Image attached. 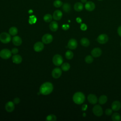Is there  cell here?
Here are the masks:
<instances>
[{
    "mask_svg": "<svg viewBox=\"0 0 121 121\" xmlns=\"http://www.w3.org/2000/svg\"><path fill=\"white\" fill-rule=\"evenodd\" d=\"M44 48V44L43 42H37L34 45V49L35 52H39L42 51Z\"/></svg>",
    "mask_w": 121,
    "mask_h": 121,
    "instance_id": "7c38bea8",
    "label": "cell"
},
{
    "mask_svg": "<svg viewBox=\"0 0 121 121\" xmlns=\"http://www.w3.org/2000/svg\"><path fill=\"white\" fill-rule=\"evenodd\" d=\"M87 108V105L86 104H83L82 106V110L83 111H86Z\"/></svg>",
    "mask_w": 121,
    "mask_h": 121,
    "instance_id": "ab89813d",
    "label": "cell"
},
{
    "mask_svg": "<svg viewBox=\"0 0 121 121\" xmlns=\"http://www.w3.org/2000/svg\"><path fill=\"white\" fill-rule=\"evenodd\" d=\"M108 36L105 34L100 35L97 38V42L100 44H104L106 43L108 41Z\"/></svg>",
    "mask_w": 121,
    "mask_h": 121,
    "instance_id": "52a82bcc",
    "label": "cell"
},
{
    "mask_svg": "<svg viewBox=\"0 0 121 121\" xmlns=\"http://www.w3.org/2000/svg\"><path fill=\"white\" fill-rule=\"evenodd\" d=\"M69 27V26L68 24H64L62 26V28L64 30H68Z\"/></svg>",
    "mask_w": 121,
    "mask_h": 121,
    "instance_id": "d590c367",
    "label": "cell"
},
{
    "mask_svg": "<svg viewBox=\"0 0 121 121\" xmlns=\"http://www.w3.org/2000/svg\"><path fill=\"white\" fill-rule=\"evenodd\" d=\"M95 4L91 1H87L85 5V8L88 11H92L94 10L95 9Z\"/></svg>",
    "mask_w": 121,
    "mask_h": 121,
    "instance_id": "4fadbf2b",
    "label": "cell"
},
{
    "mask_svg": "<svg viewBox=\"0 0 121 121\" xmlns=\"http://www.w3.org/2000/svg\"><path fill=\"white\" fill-rule=\"evenodd\" d=\"M57 120L56 117L55 115L53 114H50L47 116L46 120V121H56Z\"/></svg>",
    "mask_w": 121,
    "mask_h": 121,
    "instance_id": "1f68e13d",
    "label": "cell"
},
{
    "mask_svg": "<svg viewBox=\"0 0 121 121\" xmlns=\"http://www.w3.org/2000/svg\"><path fill=\"white\" fill-rule=\"evenodd\" d=\"M11 39L10 35L6 32H3L0 34V41L3 43H9Z\"/></svg>",
    "mask_w": 121,
    "mask_h": 121,
    "instance_id": "3957f363",
    "label": "cell"
},
{
    "mask_svg": "<svg viewBox=\"0 0 121 121\" xmlns=\"http://www.w3.org/2000/svg\"><path fill=\"white\" fill-rule=\"evenodd\" d=\"M62 17V13L60 10H55L53 14V18L55 20H60Z\"/></svg>",
    "mask_w": 121,
    "mask_h": 121,
    "instance_id": "e0dca14e",
    "label": "cell"
},
{
    "mask_svg": "<svg viewBox=\"0 0 121 121\" xmlns=\"http://www.w3.org/2000/svg\"><path fill=\"white\" fill-rule=\"evenodd\" d=\"M62 9L65 12L69 13L71 10V6L69 4L65 3L62 5Z\"/></svg>",
    "mask_w": 121,
    "mask_h": 121,
    "instance_id": "484cf974",
    "label": "cell"
},
{
    "mask_svg": "<svg viewBox=\"0 0 121 121\" xmlns=\"http://www.w3.org/2000/svg\"><path fill=\"white\" fill-rule=\"evenodd\" d=\"M121 108V104L119 101H115L112 104V109L114 111H119Z\"/></svg>",
    "mask_w": 121,
    "mask_h": 121,
    "instance_id": "2e32d148",
    "label": "cell"
},
{
    "mask_svg": "<svg viewBox=\"0 0 121 121\" xmlns=\"http://www.w3.org/2000/svg\"><path fill=\"white\" fill-rule=\"evenodd\" d=\"M120 45H121V43H120Z\"/></svg>",
    "mask_w": 121,
    "mask_h": 121,
    "instance_id": "ee69618b",
    "label": "cell"
},
{
    "mask_svg": "<svg viewBox=\"0 0 121 121\" xmlns=\"http://www.w3.org/2000/svg\"><path fill=\"white\" fill-rule=\"evenodd\" d=\"M80 29L83 31H85L87 29V26L85 24H82L80 26Z\"/></svg>",
    "mask_w": 121,
    "mask_h": 121,
    "instance_id": "e575fe53",
    "label": "cell"
},
{
    "mask_svg": "<svg viewBox=\"0 0 121 121\" xmlns=\"http://www.w3.org/2000/svg\"><path fill=\"white\" fill-rule=\"evenodd\" d=\"M85 60L86 63H87L88 64H90V63H91L93 61L94 59H93V57L92 56L87 55L86 57V58L85 59Z\"/></svg>",
    "mask_w": 121,
    "mask_h": 121,
    "instance_id": "f546056e",
    "label": "cell"
},
{
    "mask_svg": "<svg viewBox=\"0 0 121 121\" xmlns=\"http://www.w3.org/2000/svg\"><path fill=\"white\" fill-rule=\"evenodd\" d=\"M93 113L97 117H100L102 115L103 113V111L102 107L99 105L96 104L95 105L92 109Z\"/></svg>",
    "mask_w": 121,
    "mask_h": 121,
    "instance_id": "277c9868",
    "label": "cell"
},
{
    "mask_svg": "<svg viewBox=\"0 0 121 121\" xmlns=\"http://www.w3.org/2000/svg\"><path fill=\"white\" fill-rule=\"evenodd\" d=\"M87 100L88 102L92 104H96L98 102V99L96 96L94 94H89L87 96Z\"/></svg>",
    "mask_w": 121,
    "mask_h": 121,
    "instance_id": "5bb4252c",
    "label": "cell"
},
{
    "mask_svg": "<svg viewBox=\"0 0 121 121\" xmlns=\"http://www.w3.org/2000/svg\"><path fill=\"white\" fill-rule=\"evenodd\" d=\"M15 108L14 102L9 101L7 102L5 105V109L8 112H12Z\"/></svg>",
    "mask_w": 121,
    "mask_h": 121,
    "instance_id": "9a60e30c",
    "label": "cell"
},
{
    "mask_svg": "<svg viewBox=\"0 0 121 121\" xmlns=\"http://www.w3.org/2000/svg\"><path fill=\"white\" fill-rule=\"evenodd\" d=\"M117 33L121 37V26H119L117 29Z\"/></svg>",
    "mask_w": 121,
    "mask_h": 121,
    "instance_id": "f35d334b",
    "label": "cell"
},
{
    "mask_svg": "<svg viewBox=\"0 0 121 121\" xmlns=\"http://www.w3.org/2000/svg\"><path fill=\"white\" fill-rule=\"evenodd\" d=\"M91 55L93 57L95 58H97L98 57H100L102 53V52L101 49L100 48H94L91 52Z\"/></svg>",
    "mask_w": 121,
    "mask_h": 121,
    "instance_id": "8fae6325",
    "label": "cell"
},
{
    "mask_svg": "<svg viewBox=\"0 0 121 121\" xmlns=\"http://www.w3.org/2000/svg\"><path fill=\"white\" fill-rule=\"evenodd\" d=\"M99 0V1H101V0Z\"/></svg>",
    "mask_w": 121,
    "mask_h": 121,
    "instance_id": "7bdbcfd3",
    "label": "cell"
},
{
    "mask_svg": "<svg viewBox=\"0 0 121 121\" xmlns=\"http://www.w3.org/2000/svg\"><path fill=\"white\" fill-rule=\"evenodd\" d=\"M76 21L78 23H80L82 22V20H81V19L80 17H77L76 18Z\"/></svg>",
    "mask_w": 121,
    "mask_h": 121,
    "instance_id": "60d3db41",
    "label": "cell"
},
{
    "mask_svg": "<svg viewBox=\"0 0 121 121\" xmlns=\"http://www.w3.org/2000/svg\"><path fill=\"white\" fill-rule=\"evenodd\" d=\"M78 46V43L76 39L72 38L70 39L68 43V47L69 49L74 50Z\"/></svg>",
    "mask_w": 121,
    "mask_h": 121,
    "instance_id": "9c48e42d",
    "label": "cell"
},
{
    "mask_svg": "<svg viewBox=\"0 0 121 121\" xmlns=\"http://www.w3.org/2000/svg\"><path fill=\"white\" fill-rule=\"evenodd\" d=\"M9 34L11 35L15 36L17 34L18 30H17V27H16L15 26H12V27H11L9 29Z\"/></svg>",
    "mask_w": 121,
    "mask_h": 121,
    "instance_id": "cb8c5ba5",
    "label": "cell"
},
{
    "mask_svg": "<svg viewBox=\"0 0 121 121\" xmlns=\"http://www.w3.org/2000/svg\"><path fill=\"white\" fill-rule=\"evenodd\" d=\"M12 43L16 46H19L21 44L22 41L19 36L15 35L12 38Z\"/></svg>",
    "mask_w": 121,
    "mask_h": 121,
    "instance_id": "ac0fdd59",
    "label": "cell"
},
{
    "mask_svg": "<svg viewBox=\"0 0 121 121\" xmlns=\"http://www.w3.org/2000/svg\"><path fill=\"white\" fill-rule=\"evenodd\" d=\"M83 8H84V6L82 3L80 2H76L74 5V9H75V10L78 12L82 11L83 9Z\"/></svg>",
    "mask_w": 121,
    "mask_h": 121,
    "instance_id": "ffe728a7",
    "label": "cell"
},
{
    "mask_svg": "<svg viewBox=\"0 0 121 121\" xmlns=\"http://www.w3.org/2000/svg\"><path fill=\"white\" fill-rule=\"evenodd\" d=\"M81 1L82 3H86L87 2V0H81Z\"/></svg>",
    "mask_w": 121,
    "mask_h": 121,
    "instance_id": "b9f144b4",
    "label": "cell"
},
{
    "mask_svg": "<svg viewBox=\"0 0 121 121\" xmlns=\"http://www.w3.org/2000/svg\"><path fill=\"white\" fill-rule=\"evenodd\" d=\"M85 100V96L84 94L80 92H78L75 93L73 96V101L77 104H83Z\"/></svg>",
    "mask_w": 121,
    "mask_h": 121,
    "instance_id": "7a4b0ae2",
    "label": "cell"
},
{
    "mask_svg": "<svg viewBox=\"0 0 121 121\" xmlns=\"http://www.w3.org/2000/svg\"><path fill=\"white\" fill-rule=\"evenodd\" d=\"M62 2L60 0H56L53 2V5L56 8H59L62 5Z\"/></svg>",
    "mask_w": 121,
    "mask_h": 121,
    "instance_id": "4dcf8cb0",
    "label": "cell"
},
{
    "mask_svg": "<svg viewBox=\"0 0 121 121\" xmlns=\"http://www.w3.org/2000/svg\"><path fill=\"white\" fill-rule=\"evenodd\" d=\"M53 89V86L52 83L49 82H46L43 83L39 88L40 93L43 95H48L52 93Z\"/></svg>",
    "mask_w": 121,
    "mask_h": 121,
    "instance_id": "6da1fadb",
    "label": "cell"
},
{
    "mask_svg": "<svg viewBox=\"0 0 121 121\" xmlns=\"http://www.w3.org/2000/svg\"><path fill=\"white\" fill-rule=\"evenodd\" d=\"M73 56H74L73 53L70 50H68L65 53V57L68 60H70L72 59L73 57Z\"/></svg>",
    "mask_w": 121,
    "mask_h": 121,
    "instance_id": "f1b7e54d",
    "label": "cell"
},
{
    "mask_svg": "<svg viewBox=\"0 0 121 121\" xmlns=\"http://www.w3.org/2000/svg\"><path fill=\"white\" fill-rule=\"evenodd\" d=\"M62 74V70L60 68H55L52 72V76L54 78H58L60 77Z\"/></svg>",
    "mask_w": 121,
    "mask_h": 121,
    "instance_id": "30bf717a",
    "label": "cell"
},
{
    "mask_svg": "<svg viewBox=\"0 0 121 121\" xmlns=\"http://www.w3.org/2000/svg\"><path fill=\"white\" fill-rule=\"evenodd\" d=\"M112 109H110V108H107L105 110V113L106 115L109 116V115H111L112 113Z\"/></svg>",
    "mask_w": 121,
    "mask_h": 121,
    "instance_id": "836d02e7",
    "label": "cell"
},
{
    "mask_svg": "<svg viewBox=\"0 0 121 121\" xmlns=\"http://www.w3.org/2000/svg\"><path fill=\"white\" fill-rule=\"evenodd\" d=\"M12 61L16 64H19L22 61V58L21 56L18 54H15L12 58Z\"/></svg>",
    "mask_w": 121,
    "mask_h": 121,
    "instance_id": "d6986e66",
    "label": "cell"
},
{
    "mask_svg": "<svg viewBox=\"0 0 121 121\" xmlns=\"http://www.w3.org/2000/svg\"><path fill=\"white\" fill-rule=\"evenodd\" d=\"M49 27L51 31L53 32L56 31L58 28V24L57 22L55 21H52L50 24Z\"/></svg>",
    "mask_w": 121,
    "mask_h": 121,
    "instance_id": "44dd1931",
    "label": "cell"
},
{
    "mask_svg": "<svg viewBox=\"0 0 121 121\" xmlns=\"http://www.w3.org/2000/svg\"><path fill=\"white\" fill-rule=\"evenodd\" d=\"M11 52L8 49H4L0 52V57L3 59H8L11 56Z\"/></svg>",
    "mask_w": 121,
    "mask_h": 121,
    "instance_id": "5b68a950",
    "label": "cell"
},
{
    "mask_svg": "<svg viewBox=\"0 0 121 121\" xmlns=\"http://www.w3.org/2000/svg\"><path fill=\"white\" fill-rule=\"evenodd\" d=\"M52 62H53V64L57 66L61 65L63 62L62 57L60 55H59V54L55 55L53 57Z\"/></svg>",
    "mask_w": 121,
    "mask_h": 121,
    "instance_id": "8992f818",
    "label": "cell"
},
{
    "mask_svg": "<svg viewBox=\"0 0 121 121\" xmlns=\"http://www.w3.org/2000/svg\"><path fill=\"white\" fill-rule=\"evenodd\" d=\"M80 43L83 46L87 47L90 44V42L87 38L83 37L80 40Z\"/></svg>",
    "mask_w": 121,
    "mask_h": 121,
    "instance_id": "7402d4cb",
    "label": "cell"
},
{
    "mask_svg": "<svg viewBox=\"0 0 121 121\" xmlns=\"http://www.w3.org/2000/svg\"><path fill=\"white\" fill-rule=\"evenodd\" d=\"M52 40L53 37L50 34H46L44 35L42 38V42L45 44H48L51 43L52 41Z\"/></svg>",
    "mask_w": 121,
    "mask_h": 121,
    "instance_id": "ba28073f",
    "label": "cell"
},
{
    "mask_svg": "<svg viewBox=\"0 0 121 121\" xmlns=\"http://www.w3.org/2000/svg\"><path fill=\"white\" fill-rule=\"evenodd\" d=\"M11 52L12 53H13V54H16L17 53H18V49H17V48H13V49H12V50H11Z\"/></svg>",
    "mask_w": 121,
    "mask_h": 121,
    "instance_id": "8d00e7d4",
    "label": "cell"
},
{
    "mask_svg": "<svg viewBox=\"0 0 121 121\" xmlns=\"http://www.w3.org/2000/svg\"><path fill=\"white\" fill-rule=\"evenodd\" d=\"M112 119L113 121H120L121 120V116L119 113L114 112L112 115Z\"/></svg>",
    "mask_w": 121,
    "mask_h": 121,
    "instance_id": "603a6c76",
    "label": "cell"
},
{
    "mask_svg": "<svg viewBox=\"0 0 121 121\" xmlns=\"http://www.w3.org/2000/svg\"><path fill=\"white\" fill-rule=\"evenodd\" d=\"M107 101V97L105 95H102L99 98L98 102L100 104H104L106 103Z\"/></svg>",
    "mask_w": 121,
    "mask_h": 121,
    "instance_id": "d4e9b609",
    "label": "cell"
},
{
    "mask_svg": "<svg viewBox=\"0 0 121 121\" xmlns=\"http://www.w3.org/2000/svg\"><path fill=\"white\" fill-rule=\"evenodd\" d=\"M52 16L50 14H46L43 17V20L46 22H50L52 19Z\"/></svg>",
    "mask_w": 121,
    "mask_h": 121,
    "instance_id": "83f0119b",
    "label": "cell"
},
{
    "mask_svg": "<svg viewBox=\"0 0 121 121\" xmlns=\"http://www.w3.org/2000/svg\"><path fill=\"white\" fill-rule=\"evenodd\" d=\"M70 68V66L69 64L67 62H65V63L62 64L61 67V69L64 71H67L69 70V69Z\"/></svg>",
    "mask_w": 121,
    "mask_h": 121,
    "instance_id": "4316f807",
    "label": "cell"
},
{
    "mask_svg": "<svg viewBox=\"0 0 121 121\" xmlns=\"http://www.w3.org/2000/svg\"><path fill=\"white\" fill-rule=\"evenodd\" d=\"M20 102V99L18 97H16L15 98H14V100H13V102L14 104H18Z\"/></svg>",
    "mask_w": 121,
    "mask_h": 121,
    "instance_id": "74e56055",
    "label": "cell"
},
{
    "mask_svg": "<svg viewBox=\"0 0 121 121\" xmlns=\"http://www.w3.org/2000/svg\"><path fill=\"white\" fill-rule=\"evenodd\" d=\"M29 23L30 24H35L36 21V17H35V16L34 15H32V16H31L30 17H29Z\"/></svg>",
    "mask_w": 121,
    "mask_h": 121,
    "instance_id": "d6a6232c",
    "label": "cell"
}]
</instances>
